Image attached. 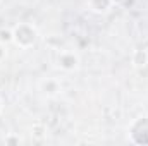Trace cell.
<instances>
[{
    "instance_id": "1",
    "label": "cell",
    "mask_w": 148,
    "mask_h": 146,
    "mask_svg": "<svg viewBox=\"0 0 148 146\" xmlns=\"http://www.w3.org/2000/svg\"><path fill=\"white\" fill-rule=\"evenodd\" d=\"M36 29L31 26V24H17L14 29H12V41L21 46V48H31L35 43H36Z\"/></svg>"
},
{
    "instance_id": "2",
    "label": "cell",
    "mask_w": 148,
    "mask_h": 146,
    "mask_svg": "<svg viewBox=\"0 0 148 146\" xmlns=\"http://www.w3.org/2000/svg\"><path fill=\"white\" fill-rule=\"evenodd\" d=\"M131 141L136 145H148V117L136 119L129 127Z\"/></svg>"
},
{
    "instance_id": "3",
    "label": "cell",
    "mask_w": 148,
    "mask_h": 146,
    "mask_svg": "<svg viewBox=\"0 0 148 146\" xmlns=\"http://www.w3.org/2000/svg\"><path fill=\"white\" fill-rule=\"evenodd\" d=\"M57 62H59V67L64 69V71H74L79 65V59L74 52H62L59 55Z\"/></svg>"
},
{
    "instance_id": "4",
    "label": "cell",
    "mask_w": 148,
    "mask_h": 146,
    "mask_svg": "<svg viewBox=\"0 0 148 146\" xmlns=\"http://www.w3.org/2000/svg\"><path fill=\"white\" fill-rule=\"evenodd\" d=\"M41 89H43V93H47V95L52 96V95H57L60 91V84L55 79H47V81L41 83Z\"/></svg>"
},
{
    "instance_id": "5",
    "label": "cell",
    "mask_w": 148,
    "mask_h": 146,
    "mask_svg": "<svg viewBox=\"0 0 148 146\" xmlns=\"http://www.w3.org/2000/svg\"><path fill=\"white\" fill-rule=\"evenodd\" d=\"M133 65L134 67H143V65H147L148 62V55L145 50H136L134 53H133Z\"/></svg>"
},
{
    "instance_id": "6",
    "label": "cell",
    "mask_w": 148,
    "mask_h": 146,
    "mask_svg": "<svg viewBox=\"0 0 148 146\" xmlns=\"http://www.w3.org/2000/svg\"><path fill=\"white\" fill-rule=\"evenodd\" d=\"M112 5V0H90V7L95 12H105Z\"/></svg>"
},
{
    "instance_id": "7",
    "label": "cell",
    "mask_w": 148,
    "mask_h": 146,
    "mask_svg": "<svg viewBox=\"0 0 148 146\" xmlns=\"http://www.w3.org/2000/svg\"><path fill=\"white\" fill-rule=\"evenodd\" d=\"M0 41H12V31H0Z\"/></svg>"
},
{
    "instance_id": "8",
    "label": "cell",
    "mask_w": 148,
    "mask_h": 146,
    "mask_svg": "<svg viewBox=\"0 0 148 146\" xmlns=\"http://www.w3.org/2000/svg\"><path fill=\"white\" fill-rule=\"evenodd\" d=\"M5 143L7 145H19V139L17 138H9V139H5Z\"/></svg>"
},
{
    "instance_id": "9",
    "label": "cell",
    "mask_w": 148,
    "mask_h": 146,
    "mask_svg": "<svg viewBox=\"0 0 148 146\" xmlns=\"http://www.w3.org/2000/svg\"><path fill=\"white\" fill-rule=\"evenodd\" d=\"M3 57H5V48H3V46L0 45V60H2Z\"/></svg>"
}]
</instances>
